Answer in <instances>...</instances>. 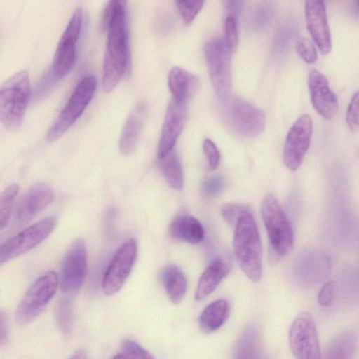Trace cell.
I'll return each instance as SVG.
<instances>
[{
    "label": "cell",
    "instance_id": "ffe728a7",
    "mask_svg": "<svg viewBox=\"0 0 359 359\" xmlns=\"http://www.w3.org/2000/svg\"><path fill=\"white\" fill-rule=\"evenodd\" d=\"M168 82L172 99L184 103L192 97L198 85V81L193 74L180 67L170 69Z\"/></svg>",
    "mask_w": 359,
    "mask_h": 359
},
{
    "label": "cell",
    "instance_id": "8992f818",
    "mask_svg": "<svg viewBox=\"0 0 359 359\" xmlns=\"http://www.w3.org/2000/svg\"><path fill=\"white\" fill-rule=\"evenodd\" d=\"M231 52L224 39L215 37L204 46V55L210 79L218 98L226 100L231 90Z\"/></svg>",
    "mask_w": 359,
    "mask_h": 359
},
{
    "label": "cell",
    "instance_id": "4316f807",
    "mask_svg": "<svg viewBox=\"0 0 359 359\" xmlns=\"http://www.w3.org/2000/svg\"><path fill=\"white\" fill-rule=\"evenodd\" d=\"M158 159L161 172L170 186L175 190H181L184 184L183 172L175 150Z\"/></svg>",
    "mask_w": 359,
    "mask_h": 359
},
{
    "label": "cell",
    "instance_id": "277c9868",
    "mask_svg": "<svg viewBox=\"0 0 359 359\" xmlns=\"http://www.w3.org/2000/svg\"><path fill=\"white\" fill-rule=\"evenodd\" d=\"M96 85V78L93 75H86L78 82L64 108L49 128L46 135L48 142L57 140L79 118L90 102Z\"/></svg>",
    "mask_w": 359,
    "mask_h": 359
},
{
    "label": "cell",
    "instance_id": "83f0119b",
    "mask_svg": "<svg viewBox=\"0 0 359 359\" xmlns=\"http://www.w3.org/2000/svg\"><path fill=\"white\" fill-rule=\"evenodd\" d=\"M19 187L12 184L6 187L0 197V229L3 230L10 219L12 207L18 193Z\"/></svg>",
    "mask_w": 359,
    "mask_h": 359
},
{
    "label": "cell",
    "instance_id": "f546056e",
    "mask_svg": "<svg viewBox=\"0 0 359 359\" xmlns=\"http://www.w3.org/2000/svg\"><path fill=\"white\" fill-rule=\"evenodd\" d=\"M273 8L267 2H261L252 10L249 23L255 29H261L266 27L273 16Z\"/></svg>",
    "mask_w": 359,
    "mask_h": 359
},
{
    "label": "cell",
    "instance_id": "d590c367",
    "mask_svg": "<svg viewBox=\"0 0 359 359\" xmlns=\"http://www.w3.org/2000/svg\"><path fill=\"white\" fill-rule=\"evenodd\" d=\"M247 205L241 203H228L221 207V215L226 223L234 227L241 214Z\"/></svg>",
    "mask_w": 359,
    "mask_h": 359
},
{
    "label": "cell",
    "instance_id": "7c38bea8",
    "mask_svg": "<svg viewBox=\"0 0 359 359\" xmlns=\"http://www.w3.org/2000/svg\"><path fill=\"white\" fill-rule=\"evenodd\" d=\"M137 254L134 239H128L116 251L104 274L102 287L107 296L117 293L128 278Z\"/></svg>",
    "mask_w": 359,
    "mask_h": 359
},
{
    "label": "cell",
    "instance_id": "1f68e13d",
    "mask_svg": "<svg viewBox=\"0 0 359 359\" xmlns=\"http://www.w3.org/2000/svg\"><path fill=\"white\" fill-rule=\"evenodd\" d=\"M179 13L186 23L191 22L202 9L204 1L194 0L176 1Z\"/></svg>",
    "mask_w": 359,
    "mask_h": 359
},
{
    "label": "cell",
    "instance_id": "e0dca14e",
    "mask_svg": "<svg viewBox=\"0 0 359 359\" xmlns=\"http://www.w3.org/2000/svg\"><path fill=\"white\" fill-rule=\"evenodd\" d=\"M308 87L311 102L318 114L325 119L334 117L339 110V101L327 77L316 69L311 70Z\"/></svg>",
    "mask_w": 359,
    "mask_h": 359
},
{
    "label": "cell",
    "instance_id": "d4e9b609",
    "mask_svg": "<svg viewBox=\"0 0 359 359\" xmlns=\"http://www.w3.org/2000/svg\"><path fill=\"white\" fill-rule=\"evenodd\" d=\"M357 348V335L352 331H346L330 342L322 359H353Z\"/></svg>",
    "mask_w": 359,
    "mask_h": 359
},
{
    "label": "cell",
    "instance_id": "3957f363",
    "mask_svg": "<svg viewBox=\"0 0 359 359\" xmlns=\"http://www.w3.org/2000/svg\"><path fill=\"white\" fill-rule=\"evenodd\" d=\"M31 94L29 74L20 70L8 78L0 88V118L8 131L21 126Z\"/></svg>",
    "mask_w": 359,
    "mask_h": 359
},
{
    "label": "cell",
    "instance_id": "d6986e66",
    "mask_svg": "<svg viewBox=\"0 0 359 359\" xmlns=\"http://www.w3.org/2000/svg\"><path fill=\"white\" fill-rule=\"evenodd\" d=\"M145 106L137 104L128 116L121 133L119 150L122 155H130L137 144L144 126Z\"/></svg>",
    "mask_w": 359,
    "mask_h": 359
},
{
    "label": "cell",
    "instance_id": "e575fe53",
    "mask_svg": "<svg viewBox=\"0 0 359 359\" xmlns=\"http://www.w3.org/2000/svg\"><path fill=\"white\" fill-rule=\"evenodd\" d=\"M346 121L352 132L359 130V91L353 95L348 106Z\"/></svg>",
    "mask_w": 359,
    "mask_h": 359
},
{
    "label": "cell",
    "instance_id": "8d00e7d4",
    "mask_svg": "<svg viewBox=\"0 0 359 359\" xmlns=\"http://www.w3.org/2000/svg\"><path fill=\"white\" fill-rule=\"evenodd\" d=\"M225 181L220 175H212L207 178L202 186L203 194L207 197L218 196L224 189Z\"/></svg>",
    "mask_w": 359,
    "mask_h": 359
},
{
    "label": "cell",
    "instance_id": "4fadbf2b",
    "mask_svg": "<svg viewBox=\"0 0 359 359\" xmlns=\"http://www.w3.org/2000/svg\"><path fill=\"white\" fill-rule=\"evenodd\" d=\"M313 121L309 114L301 115L290 128L284 144L283 162L291 171L302 165L310 145Z\"/></svg>",
    "mask_w": 359,
    "mask_h": 359
},
{
    "label": "cell",
    "instance_id": "ba28073f",
    "mask_svg": "<svg viewBox=\"0 0 359 359\" xmlns=\"http://www.w3.org/2000/svg\"><path fill=\"white\" fill-rule=\"evenodd\" d=\"M83 9L76 7L57 43L52 64L55 79L65 77L72 69L77 55V45L81 32Z\"/></svg>",
    "mask_w": 359,
    "mask_h": 359
},
{
    "label": "cell",
    "instance_id": "9c48e42d",
    "mask_svg": "<svg viewBox=\"0 0 359 359\" xmlns=\"http://www.w3.org/2000/svg\"><path fill=\"white\" fill-rule=\"evenodd\" d=\"M288 339L295 359H322L316 323L309 312L302 311L294 319Z\"/></svg>",
    "mask_w": 359,
    "mask_h": 359
},
{
    "label": "cell",
    "instance_id": "603a6c76",
    "mask_svg": "<svg viewBox=\"0 0 359 359\" xmlns=\"http://www.w3.org/2000/svg\"><path fill=\"white\" fill-rule=\"evenodd\" d=\"M231 306L226 299H217L208 304L198 318L200 330L206 334L219 330L227 320Z\"/></svg>",
    "mask_w": 359,
    "mask_h": 359
},
{
    "label": "cell",
    "instance_id": "74e56055",
    "mask_svg": "<svg viewBox=\"0 0 359 359\" xmlns=\"http://www.w3.org/2000/svg\"><path fill=\"white\" fill-rule=\"evenodd\" d=\"M203 149L211 170H215L220 163V153L216 144L210 139H205Z\"/></svg>",
    "mask_w": 359,
    "mask_h": 359
},
{
    "label": "cell",
    "instance_id": "ab89813d",
    "mask_svg": "<svg viewBox=\"0 0 359 359\" xmlns=\"http://www.w3.org/2000/svg\"><path fill=\"white\" fill-rule=\"evenodd\" d=\"M243 1H224V6L227 15H233L237 18L238 15L241 13L243 5Z\"/></svg>",
    "mask_w": 359,
    "mask_h": 359
},
{
    "label": "cell",
    "instance_id": "8fae6325",
    "mask_svg": "<svg viewBox=\"0 0 359 359\" xmlns=\"http://www.w3.org/2000/svg\"><path fill=\"white\" fill-rule=\"evenodd\" d=\"M56 219L46 217L4 242L0 247V263L2 264L34 248L44 241L54 230Z\"/></svg>",
    "mask_w": 359,
    "mask_h": 359
},
{
    "label": "cell",
    "instance_id": "ac0fdd59",
    "mask_svg": "<svg viewBox=\"0 0 359 359\" xmlns=\"http://www.w3.org/2000/svg\"><path fill=\"white\" fill-rule=\"evenodd\" d=\"M54 199L53 189L48 184L33 185L20 201L15 213L16 221L25 224L48 206Z\"/></svg>",
    "mask_w": 359,
    "mask_h": 359
},
{
    "label": "cell",
    "instance_id": "60d3db41",
    "mask_svg": "<svg viewBox=\"0 0 359 359\" xmlns=\"http://www.w3.org/2000/svg\"><path fill=\"white\" fill-rule=\"evenodd\" d=\"M7 338L8 328L6 325V320L4 313L1 311L0 316V341L1 346L7 341Z\"/></svg>",
    "mask_w": 359,
    "mask_h": 359
},
{
    "label": "cell",
    "instance_id": "b9f144b4",
    "mask_svg": "<svg viewBox=\"0 0 359 359\" xmlns=\"http://www.w3.org/2000/svg\"><path fill=\"white\" fill-rule=\"evenodd\" d=\"M69 359H88L86 352L83 349L78 350Z\"/></svg>",
    "mask_w": 359,
    "mask_h": 359
},
{
    "label": "cell",
    "instance_id": "7a4b0ae2",
    "mask_svg": "<svg viewBox=\"0 0 359 359\" xmlns=\"http://www.w3.org/2000/svg\"><path fill=\"white\" fill-rule=\"evenodd\" d=\"M233 250L236 260L245 276L259 281L262 269V251L259 233L248 206L243 210L234 226Z\"/></svg>",
    "mask_w": 359,
    "mask_h": 359
},
{
    "label": "cell",
    "instance_id": "f1b7e54d",
    "mask_svg": "<svg viewBox=\"0 0 359 359\" xmlns=\"http://www.w3.org/2000/svg\"><path fill=\"white\" fill-rule=\"evenodd\" d=\"M72 305L69 299H63L56 309V321L60 330L65 335H68L72 325Z\"/></svg>",
    "mask_w": 359,
    "mask_h": 359
},
{
    "label": "cell",
    "instance_id": "f35d334b",
    "mask_svg": "<svg viewBox=\"0 0 359 359\" xmlns=\"http://www.w3.org/2000/svg\"><path fill=\"white\" fill-rule=\"evenodd\" d=\"M336 285L334 281L326 283L318 294V304L323 307L330 306L335 299Z\"/></svg>",
    "mask_w": 359,
    "mask_h": 359
},
{
    "label": "cell",
    "instance_id": "4dcf8cb0",
    "mask_svg": "<svg viewBox=\"0 0 359 359\" xmlns=\"http://www.w3.org/2000/svg\"><path fill=\"white\" fill-rule=\"evenodd\" d=\"M121 353L126 359H156L147 350L132 339H125Z\"/></svg>",
    "mask_w": 359,
    "mask_h": 359
},
{
    "label": "cell",
    "instance_id": "836d02e7",
    "mask_svg": "<svg viewBox=\"0 0 359 359\" xmlns=\"http://www.w3.org/2000/svg\"><path fill=\"white\" fill-rule=\"evenodd\" d=\"M224 41L225 43L233 53L238 46V34L237 18L233 15H227L224 21Z\"/></svg>",
    "mask_w": 359,
    "mask_h": 359
},
{
    "label": "cell",
    "instance_id": "5b68a950",
    "mask_svg": "<svg viewBox=\"0 0 359 359\" xmlns=\"http://www.w3.org/2000/svg\"><path fill=\"white\" fill-rule=\"evenodd\" d=\"M261 212L268 233L271 250L276 257L287 255L292 248L294 236L292 226L276 197L266 196L262 201Z\"/></svg>",
    "mask_w": 359,
    "mask_h": 359
},
{
    "label": "cell",
    "instance_id": "9a60e30c",
    "mask_svg": "<svg viewBox=\"0 0 359 359\" xmlns=\"http://www.w3.org/2000/svg\"><path fill=\"white\" fill-rule=\"evenodd\" d=\"M304 13L306 27L314 43L321 54H329L332 50V39L325 2L306 1Z\"/></svg>",
    "mask_w": 359,
    "mask_h": 359
},
{
    "label": "cell",
    "instance_id": "cb8c5ba5",
    "mask_svg": "<svg viewBox=\"0 0 359 359\" xmlns=\"http://www.w3.org/2000/svg\"><path fill=\"white\" fill-rule=\"evenodd\" d=\"M161 280L165 290L174 304H179L187 292V279L182 270L175 264L165 267L161 273Z\"/></svg>",
    "mask_w": 359,
    "mask_h": 359
},
{
    "label": "cell",
    "instance_id": "ee69618b",
    "mask_svg": "<svg viewBox=\"0 0 359 359\" xmlns=\"http://www.w3.org/2000/svg\"><path fill=\"white\" fill-rule=\"evenodd\" d=\"M356 5H357L358 10L359 11V1H356Z\"/></svg>",
    "mask_w": 359,
    "mask_h": 359
},
{
    "label": "cell",
    "instance_id": "7402d4cb",
    "mask_svg": "<svg viewBox=\"0 0 359 359\" xmlns=\"http://www.w3.org/2000/svg\"><path fill=\"white\" fill-rule=\"evenodd\" d=\"M229 266L222 259L214 260L201 276L195 293V299L201 301L210 295L228 275Z\"/></svg>",
    "mask_w": 359,
    "mask_h": 359
},
{
    "label": "cell",
    "instance_id": "2e32d148",
    "mask_svg": "<svg viewBox=\"0 0 359 359\" xmlns=\"http://www.w3.org/2000/svg\"><path fill=\"white\" fill-rule=\"evenodd\" d=\"M187 104L173 99L170 102L166 109L158 146V158L165 157L174 149L186 122Z\"/></svg>",
    "mask_w": 359,
    "mask_h": 359
},
{
    "label": "cell",
    "instance_id": "6da1fadb",
    "mask_svg": "<svg viewBox=\"0 0 359 359\" xmlns=\"http://www.w3.org/2000/svg\"><path fill=\"white\" fill-rule=\"evenodd\" d=\"M101 22L107 32L102 86L105 93H109L122 79L128 63L126 1H109L103 9Z\"/></svg>",
    "mask_w": 359,
    "mask_h": 359
},
{
    "label": "cell",
    "instance_id": "d6a6232c",
    "mask_svg": "<svg viewBox=\"0 0 359 359\" xmlns=\"http://www.w3.org/2000/svg\"><path fill=\"white\" fill-rule=\"evenodd\" d=\"M295 50L299 57L308 64H314L318 60V53L313 43L307 38L297 40Z\"/></svg>",
    "mask_w": 359,
    "mask_h": 359
},
{
    "label": "cell",
    "instance_id": "484cf974",
    "mask_svg": "<svg viewBox=\"0 0 359 359\" xmlns=\"http://www.w3.org/2000/svg\"><path fill=\"white\" fill-rule=\"evenodd\" d=\"M235 359H259V334L253 325L248 326L240 337Z\"/></svg>",
    "mask_w": 359,
    "mask_h": 359
},
{
    "label": "cell",
    "instance_id": "30bf717a",
    "mask_svg": "<svg viewBox=\"0 0 359 359\" xmlns=\"http://www.w3.org/2000/svg\"><path fill=\"white\" fill-rule=\"evenodd\" d=\"M87 252L84 241L75 239L63 259L60 277L62 293L72 296L82 287L87 273Z\"/></svg>",
    "mask_w": 359,
    "mask_h": 359
},
{
    "label": "cell",
    "instance_id": "5bb4252c",
    "mask_svg": "<svg viewBox=\"0 0 359 359\" xmlns=\"http://www.w3.org/2000/svg\"><path fill=\"white\" fill-rule=\"evenodd\" d=\"M228 115L232 127L243 136L255 137L264 130L266 118L263 111L242 98H235L231 102Z\"/></svg>",
    "mask_w": 359,
    "mask_h": 359
},
{
    "label": "cell",
    "instance_id": "7bdbcfd3",
    "mask_svg": "<svg viewBox=\"0 0 359 359\" xmlns=\"http://www.w3.org/2000/svg\"><path fill=\"white\" fill-rule=\"evenodd\" d=\"M110 359H126L125 357L123 355V354L121 353H118V354H116L114 356H113Z\"/></svg>",
    "mask_w": 359,
    "mask_h": 359
},
{
    "label": "cell",
    "instance_id": "44dd1931",
    "mask_svg": "<svg viewBox=\"0 0 359 359\" xmlns=\"http://www.w3.org/2000/svg\"><path fill=\"white\" fill-rule=\"evenodd\" d=\"M170 237L175 240L198 244L204 238V229L199 221L189 215L176 217L169 227Z\"/></svg>",
    "mask_w": 359,
    "mask_h": 359
},
{
    "label": "cell",
    "instance_id": "52a82bcc",
    "mask_svg": "<svg viewBox=\"0 0 359 359\" xmlns=\"http://www.w3.org/2000/svg\"><path fill=\"white\" fill-rule=\"evenodd\" d=\"M59 285L60 279L53 271L39 277L28 288L17 308L18 323L25 325L34 320L55 295Z\"/></svg>",
    "mask_w": 359,
    "mask_h": 359
}]
</instances>
